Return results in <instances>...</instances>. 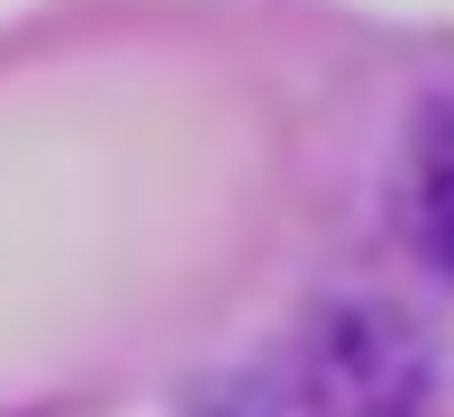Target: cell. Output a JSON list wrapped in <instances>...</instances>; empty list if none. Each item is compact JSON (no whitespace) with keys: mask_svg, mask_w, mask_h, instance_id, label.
Instances as JSON below:
<instances>
[{"mask_svg":"<svg viewBox=\"0 0 454 417\" xmlns=\"http://www.w3.org/2000/svg\"><path fill=\"white\" fill-rule=\"evenodd\" d=\"M209 417H427V354L391 309H318L282 354L237 372Z\"/></svg>","mask_w":454,"mask_h":417,"instance_id":"obj_1","label":"cell"},{"mask_svg":"<svg viewBox=\"0 0 454 417\" xmlns=\"http://www.w3.org/2000/svg\"><path fill=\"white\" fill-rule=\"evenodd\" d=\"M409 218H419L427 263L454 282V100H436L409 136Z\"/></svg>","mask_w":454,"mask_h":417,"instance_id":"obj_2","label":"cell"}]
</instances>
